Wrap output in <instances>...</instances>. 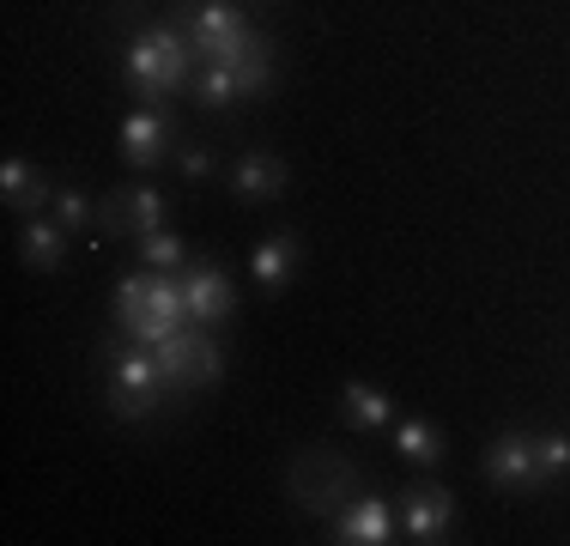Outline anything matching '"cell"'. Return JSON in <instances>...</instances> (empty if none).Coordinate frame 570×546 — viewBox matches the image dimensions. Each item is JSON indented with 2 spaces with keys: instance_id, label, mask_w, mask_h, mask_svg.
<instances>
[{
  "instance_id": "14",
  "label": "cell",
  "mask_w": 570,
  "mask_h": 546,
  "mask_svg": "<svg viewBox=\"0 0 570 546\" xmlns=\"http://www.w3.org/2000/svg\"><path fill=\"white\" fill-rule=\"evenodd\" d=\"M170 146V121L158 116V109H134L128 121H121V158L140 164V170H153L158 158H165Z\"/></svg>"
},
{
  "instance_id": "18",
  "label": "cell",
  "mask_w": 570,
  "mask_h": 546,
  "mask_svg": "<svg viewBox=\"0 0 570 546\" xmlns=\"http://www.w3.org/2000/svg\"><path fill=\"white\" fill-rule=\"evenodd\" d=\"M285 176H292V170H285L279 158L249 153V158L237 164V195H243V201H274L279 188H285Z\"/></svg>"
},
{
  "instance_id": "3",
  "label": "cell",
  "mask_w": 570,
  "mask_h": 546,
  "mask_svg": "<svg viewBox=\"0 0 570 546\" xmlns=\"http://www.w3.org/2000/svg\"><path fill=\"white\" fill-rule=\"evenodd\" d=\"M158 371H165L170 389H213V382L225 377V359H219V340H213V328H176L170 340H158L153 347Z\"/></svg>"
},
{
  "instance_id": "22",
  "label": "cell",
  "mask_w": 570,
  "mask_h": 546,
  "mask_svg": "<svg viewBox=\"0 0 570 546\" xmlns=\"http://www.w3.org/2000/svg\"><path fill=\"white\" fill-rule=\"evenodd\" d=\"M534 456H540V474H564L570 468V437H559V431H547V437H534Z\"/></svg>"
},
{
  "instance_id": "10",
  "label": "cell",
  "mask_w": 570,
  "mask_h": 546,
  "mask_svg": "<svg viewBox=\"0 0 570 546\" xmlns=\"http://www.w3.org/2000/svg\"><path fill=\"white\" fill-rule=\"evenodd\" d=\"M104 231L110 237H121V231H140V237H153L158 218H165V195L158 188H116L110 201H104Z\"/></svg>"
},
{
  "instance_id": "23",
  "label": "cell",
  "mask_w": 570,
  "mask_h": 546,
  "mask_svg": "<svg viewBox=\"0 0 570 546\" xmlns=\"http://www.w3.org/2000/svg\"><path fill=\"white\" fill-rule=\"evenodd\" d=\"M207 170H213V158L200 153V146H188V153H183V176H207Z\"/></svg>"
},
{
  "instance_id": "11",
  "label": "cell",
  "mask_w": 570,
  "mask_h": 546,
  "mask_svg": "<svg viewBox=\"0 0 570 546\" xmlns=\"http://www.w3.org/2000/svg\"><path fill=\"white\" fill-rule=\"evenodd\" d=\"M401 523H406V535H413L419 546H438V540H450L455 498H450V491H438V486H425V491H406V504H401Z\"/></svg>"
},
{
  "instance_id": "12",
  "label": "cell",
  "mask_w": 570,
  "mask_h": 546,
  "mask_svg": "<svg viewBox=\"0 0 570 546\" xmlns=\"http://www.w3.org/2000/svg\"><path fill=\"white\" fill-rule=\"evenodd\" d=\"M0 201H7L12 213L37 218L43 207H56V188H49V176L31 170L24 158H7V164H0Z\"/></svg>"
},
{
  "instance_id": "20",
  "label": "cell",
  "mask_w": 570,
  "mask_h": 546,
  "mask_svg": "<svg viewBox=\"0 0 570 546\" xmlns=\"http://www.w3.org/2000/svg\"><path fill=\"white\" fill-rule=\"evenodd\" d=\"M91 201H86V188H56V225L67 231V237H73V231H86L91 225Z\"/></svg>"
},
{
  "instance_id": "6",
  "label": "cell",
  "mask_w": 570,
  "mask_h": 546,
  "mask_svg": "<svg viewBox=\"0 0 570 546\" xmlns=\"http://www.w3.org/2000/svg\"><path fill=\"white\" fill-rule=\"evenodd\" d=\"M165 371H158V359L153 352H116V364H110V407H116V419H146L158 401H165Z\"/></svg>"
},
{
  "instance_id": "17",
  "label": "cell",
  "mask_w": 570,
  "mask_h": 546,
  "mask_svg": "<svg viewBox=\"0 0 570 546\" xmlns=\"http://www.w3.org/2000/svg\"><path fill=\"white\" fill-rule=\"evenodd\" d=\"M292 267H297V237L292 231H279V237H267L262 250H255V280H262L267 292H285V285H292Z\"/></svg>"
},
{
  "instance_id": "13",
  "label": "cell",
  "mask_w": 570,
  "mask_h": 546,
  "mask_svg": "<svg viewBox=\"0 0 570 546\" xmlns=\"http://www.w3.org/2000/svg\"><path fill=\"white\" fill-rule=\"evenodd\" d=\"M334 540L341 546H383V540H395V516H389L383 498H358L352 510L334 516Z\"/></svg>"
},
{
  "instance_id": "16",
  "label": "cell",
  "mask_w": 570,
  "mask_h": 546,
  "mask_svg": "<svg viewBox=\"0 0 570 546\" xmlns=\"http://www.w3.org/2000/svg\"><path fill=\"white\" fill-rule=\"evenodd\" d=\"M19 255H24V267H37V273H49V267H61V255H67V231L56 225V218H24V237H19Z\"/></svg>"
},
{
  "instance_id": "5",
  "label": "cell",
  "mask_w": 570,
  "mask_h": 546,
  "mask_svg": "<svg viewBox=\"0 0 570 546\" xmlns=\"http://www.w3.org/2000/svg\"><path fill=\"white\" fill-rule=\"evenodd\" d=\"M188 43H195V55H207V67H230V61H243V55L267 49L262 37H255V25L230 7H200L195 25H188Z\"/></svg>"
},
{
  "instance_id": "15",
  "label": "cell",
  "mask_w": 570,
  "mask_h": 546,
  "mask_svg": "<svg viewBox=\"0 0 570 546\" xmlns=\"http://www.w3.org/2000/svg\"><path fill=\"white\" fill-rule=\"evenodd\" d=\"M341 419L352 431H383L389 419H395V407H389V394L371 389V382H346L341 389Z\"/></svg>"
},
{
  "instance_id": "9",
  "label": "cell",
  "mask_w": 570,
  "mask_h": 546,
  "mask_svg": "<svg viewBox=\"0 0 570 546\" xmlns=\"http://www.w3.org/2000/svg\"><path fill=\"white\" fill-rule=\"evenodd\" d=\"M262 86H267V49H255L230 67H207V74H200V104L225 109V104L249 98V91H262Z\"/></svg>"
},
{
  "instance_id": "8",
  "label": "cell",
  "mask_w": 570,
  "mask_h": 546,
  "mask_svg": "<svg viewBox=\"0 0 570 546\" xmlns=\"http://www.w3.org/2000/svg\"><path fill=\"white\" fill-rule=\"evenodd\" d=\"M485 480H492V486H510V491L547 486L540 456H534V437H522V431H504V437H498V443L485 449Z\"/></svg>"
},
{
  "instance_id": "7",
  "label": "cell",
  "mask_w": 570,
  "mask_h": 546,
  "mask_svg": "<svg viewBox=\"0 0 570 546\" xmlns=\"http://www.w3.org/2000/svg\"><path fill=\"white\" fill-rule=\"evenodd\" d=\"M183 304H188V322L219 328L237 310V292H230V280L213 262H188L183 267Z\"/></svg>"
},
{
  "instance_id": "2",
  "label": "cell",
  "mask_w": 570,
  "mask_h": 546,
  "mask_svg": "<svg viewBox=\"0 0 570 546\" xmlns=\"http://www.w3.org/2000/svg\"><path fill=\"white\" fill-rule=\"evenodd\" d=\"M188 61H195V43L170 25H153L128 43V86L140 98H170L176 86L188 79Z\"/></svg>"
},
{
  "instance_id": "1",
  "label": "cell",
  "mask_w": 570,
  "mask_h": 546,
  "mask_svg": "<svg viewBox=\"0 0 570 546\" xmlns=\"http://www.w3.org/2000/svg\"><path fill=\"white\" fill-rule=\"evenodd\" d=\"M116 322L128 328L134 340H146V347L170 340L176 328L188 322V304H183V273H170V267L128 273V280H121V292H116Z\"/></svg>"
},
{
  "instance_id": "19",
  "label": "cell",
  "mask_w": 570,
  "mask_h": 546,
  "mask_svg": "<svg viewBox=\"0 0 570 546\" xmlns=\"http://www.w3.org/2000/svg\"><path fill=\"white\" fill-rule=\"evenodd\" d=\"M395 449L406 461H425V468H431V461H443V431L425 426V419H401V426H395Z\"/></svg>"
},
{
  "instance_id": "4",
  "label": "cell",
  "mask_w": 570,
  "mask_h": 546,
  "mask_svg": "<svg viewBox=\"0 0 570 546\" xmlns=\"http://www.w3.org/2000/svg\"><path fill=\"white\" fill-rule=\"evenodd\" d=\"M358 486V468H352L346 456H328V449H304V456L292 461V498L304 504V510L328 516L341 510V498Z\"/></svg>"
},
{
  "instance_id": "21",
  "label": "cell",
  "mask_w": 570,
  "mask_h": 546,
  "mask_svg": "<svg viewBox=\"0 0 570 546\" xmlns=\"http://www.w3.org/2000/svg\"><path fill=\"white\" fill-rule=\"evenodd\" d=\"M140 250H146V267H170V273H183V237H170V231H153V237H140Z\"/></svg>"
}]
</instances>
